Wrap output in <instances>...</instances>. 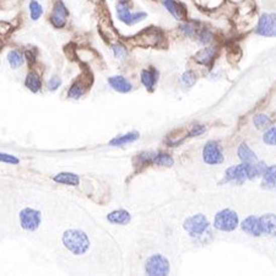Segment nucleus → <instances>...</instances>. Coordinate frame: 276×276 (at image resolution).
<instances>
[{
  "mask_svg": "<svg viewBox=\"0 0 276 276\" xmlns=\"http://www.w3.org/2000/svg\"><path fill=\"white\" fill-rule=\"evenodd\" d=\"M255 33L264 37H276V14H263L255 27Z\"/></svg>",
  "mask_w": 276,
  "mask_h": 276,
  "instance_id": "0eeeda50",
  "label": "nucleus"
},
{
  "mask_svg": "<svg viewBox=\"0 0 276 276\" xmlns=\"http://www.w3.org/2000/svg\"><path fill=\"white\" fill-rule=\"evenodd\" d=\"M153 163L159 166H168V167H171V166H173L174 161L170 155L167 154H155Z\"/></svg>",
  "mask_w": 276,
  "mask_h": 276,
  "instance_id": "bb28decb",
  "label": "nucleus"
},
{
  "mask_svg": "<svg viewBox=\"0 0 276 276\" xmlns=\"http://www.w3.org/2000/svg\"><path fill=\"white\" fill-rule=\"evenodd\" d=\"M107 220L114 225H128L130 222L131 216L126 210H115L107 215Z\"/></svg>",
  "mask_w": 276,
  "mask_h": 276,
  "instance_id": "f3484780",
  "label": "nucleus"
},
{
  "mask_svg": "<svg viewBox=\"0 0 276 276\" xmlns=\"http://www.w3.org/2000/svg\"><path fill=\"white\" fill-rule=\"evenodd\" d=\"M0 162L9 163V165H18L20 161L16 156H13V155H10V154L0 153Z\"/></svg>",
  "mask_w": 276,
  "mask_h": 276,
  "instance_id": "473e14b6",
  "label": "nucleus"
},
{
  "mask_svg": "<svg viewBox=\"0 0 276 276\" xmlns=\"http://www.w3.org/2000/svg\"><path fill=\"white\" fill-rule=\"evenodd\" d=\"M263 233H266L270 237H276V215L274 214H265L259 218Z\"/></svg>",
  "mask_w": 276,
  "mask_h": 276,
  "instance_id": "2eb2a0df",
  "label": "nucleus"
},
{
  "mask_svg": "<svg viewBox=\"0 0 276 276\" xmlns=\"http://www.w3.org/2000/svg\"><path fill=\"white\" fill-rule=\"evenodd\" d=\"M202 160L208 165H220L224 161L221 148L216 142H209L204 146L202 150Z\"/></svg>",
  "mask_w": 276,
  "mask_h": 276,
  "instance_id": "1a4fd4ad",
  "label": "nucleus"
},
{
  "mask_svg": "<svg viewBox=\"0 0 276 276\" xmlns=\"http://www.w3.org/2000/svg\"><path fill=\"white\" fill-rule=\"evenodd\" d=\"M238 157L242 160V162L246 163H254L257 162V155L253 153L252 149L247 144H241L238 148Z\"/></svg>",
  "mask_w": 276,
  "mask_h": 276,
  "instance_id": "412c9836",
  "label": "nucleus"
},
{
  "mask_svg": "<svg viewBox=\"0 0 276 276\" xmlns=\"http://www.w3.org/2000/svg\"><path fill=\"white\" fill-rule=\"evenodd\" d=\"M195 83H196V77L193 72H187L182 75V84L185 87L194 86V84Z\"/></svg>",
  "mask_w": 276,
  "mask_h": 276,
  "instance_id": "c756f323",
  "label": "nucleus"
},
{
  "mask_svg": "<svg viewBox=\"0 0 276 276\" xmlns=\"http://www.w3.org/2000/svg\"><path fill=\"white\" fill-rule=\"evenodd\" d=\"M263 140H264V143L267 144V145L276 146V126L270 128L269 130L264 134Z\"/></svg>",
  "mask_w": 276,
  "mask_h": 276,
  "instance_id": "c85d7f7f",
  "label": "nucleus"
},
{
  "mask_svg": "<svg viewBox=\"0 0 276 276\" xmlns=\"http://www.w3.org/2000/svg\"><path fill=\"white\" fill-rule=\"evenodd\" d=\"M241 227L244 232L250 236H254V237H259V236H261V233H263L259 218L254 215H250L244 219L243 221H242Z\"/></svg>",
  "mask_w": 276,
  "mask_h": 276,
  "instance_id": "ddd939ff",
  "label": "nucleus"
},
{
  "mask_svg": "<svg viewBox=\"0 0 276 276\" xmlns=\"http://www.w3.org/2000/svg\"><path fill=\"white\" fill-rule=\"evenodd\" d=\"M137 137H139V133H136V131H131V133H128L125 135H120V136H117V137H114V139H112L111 142H109V145L111 146H122V145H125V144L135 142Z\"/></svg>",
  "mask_w": 276,
  "mask_h": 276,
  "instance_id": "5701e85b",
  "label": "nucleus"
},
{
  "mask_svg": "<svg viewBox=\"0 0 276 276\" xmlns=\"http://www.w3.org/2000/svg\"><path fill=\"white\" fill-rule=\"evenodd\" d=\"M183 227L187 231L191 237H198L201 236L205 231L209 227V221H208L206 216L202 214H196V215L189 216L184 220Z\"/></svg>",
  "mask_w": 276,
  "mask_h": 276,
  "instance_id": "423d86ee",
  "label": "nucleus"
},
{
  "mask_svg": "<svg viewBox=\"0 0 276 276\" xmlns=\"http://www.w3.org/2000/svg\"><path fill=\"white\" fill-rule=\"evenodd\" d=\"M53 181L59 184H65V185H72V187H77L80 183V178H79L78 174L72 173V172H61L58 173L57 176H54Z\"/></svg>",
  "mask_w": 276,
  "mask_h": 276,
  "instance_id": "a211bd4d",
  "label": "nucleus"
},
{
  "mask_svg": "<svg viewBox=\"0 0 276 276\" xmlns=\"http://www.w3.org/2000/svg\"><path fill=\"white\" fill-rule=\"evenodd\" d=\"M69 15L66 7L63 2L55 3L54 8H53L52 14H50V22L57 29H63L66 25V18Z\"/></svg>",
  "mask_w": 276,
  "mask_h": 276,
  "instance_id": "9d476101",
  "label": "nucleus"
},
{
  "mask_svg": "<svg viewBox=\"0 0 276 276\" xmlns=\"http://www.w3.org/2000/svg\"><path fill=\"white\" fill-rule=\"evenodd\" d=\"M134 41L140 47L163 48L167 44L162 31L155 29V27H149V29L143 30L142 32L135 36Z\"/></svg>",
  "mask_w": 276,
  "mask_h": 276,
  "instance_id": "f03ea898",
  "label": "nucleus"
},
{
  "mask_svg": "<svg viewBox=\"0 0 276 276\" xmlns=\"http://www.w3.org/2000/svg\"><path fill=\"white\" fill-rule=\"evenodd\" d=\"M112 49H113V53H114V55H115V58H119V59H123V58H125V55H126V48L123 46V44H120V43H115L113 44V46H112Z\"/></svg>",
  "mask_w": 276,
  "mask_h": 276,
  "instance_id": "2f4dec72",
  "label": "nucleus"
},
{
  "mask_svg": "<svg viewBox=\"0 0 276 276\" xmlns=\"http://www.w3.org/2000/svg\"><path fill=\"white\" fill-rule=\"evenodd\" d=\"M117 15L120 21L125 25H129V26L137 24V22L148 18L146 13H131L128 4H120V3H118L117 5Z\"/></svg>",
  "mask_w": 276,
  "mask_h": 276,
  "instance_id": "6e6552de",
  "label": "nucleus"
},
{
  "mask_svg": "<svg viewBox=\"0 0 276 276\" xmlns=\"http://www.w3.org/2000/svg\"><path fill=\"white\" fill-rule=\"evenodd\" d=\"M108 84L112 89L118 92H122V94H128L133 89L131 84L123 77H111L108 79Z\"/></svg>",
  "mask_w": 276,
  "mask_h": 276,
  "instance_id": "dca6fc26",
  "label": "nucleus"
},
{
  "mask_svg": "<svg viewBox=\"0 0 276 276\" xmlns=\"http://www.w3.org/2000/svg\"><path fill=\"white\" fill-rule=\"evenodd\" d=\"M25 85L32 92H38L42 87V80L36 73H29L25 80Z\"/></svg>",
  "mask_w": 276,
  "mask_h": 276,
  "instance_id": "4be33fe9",
  "label": "nucleus"
},
{
  "mask_svg": "<svg viewBox=\"0 0 276 276\" xmlns=\"http://www.w3.org/2000/svg\"><path fill=\"white\" fill-rule=\"evenodd\" d=\"M213 38H214V35L211 33V31L208 30V29L201 30L198 33L199 42H200V43H202V44H209L210 42L213 41Z\"/></svg>",
  "mask_w": 276,
  "mask_h": 276,
  "instance_id": "7c9ffc66",
  "label": "nucleus"
},
{
  "mask_svg": "<svg viewBox=\"0 0 276 276\" xmlns=\"http://www.w3.org/2000/svg\"><path fill=\"white\" fill-rule=\"evenodd\" d=\"M90 85H91V83L89 84V74L81 75V77L73 84V86L70 87L67 96H69L70 98L78 100V98H80L81 96L85 94V91L89 89Z\"/></svg>",
  "mask_w": 276,
  "mask_h": 276,
  "instance_id": "f8f14e48",
  "label": "nucleus"
},
{
  "mask_svg": "<svg viewBox=\"0 0 276 276\" xmlns=\"http://www.w3.org/2000/svg\"><path fill=\"white\" fill-rule=\"evenodd\" d=\"M60 85H61L60 78L53 77L49 80V83H48V89H49L50 91H55V90H58L59 87H60Z\"/></svg>",
  "mask_w": 276,
  "mask_h": 276,
  "instance_id": "72a5a7b5",
  "label": "nucleus"
},
{
  "mask_svg": "<svg viewBox=\"0 0 276 276\" xmlns=\"http://www.w3.org/2000/svg\"><path fill=\"white\" fill-rule=\"evenodd\" d=\"M29 8L31 19H32L33 21H37V20L42 16V14H43V8H42V5L36 2V0H31Z\"/></svg>",
  "mask_w": 276,
  "mask_h": 276,
  "instance_id": "a878e982",
  "label": "nucleus"
},
{
  "mask_svg": "<svg viewBox=\"0 0 276 276\" xmlns=\"http://www.w3.org/2000/svg\"><path fill=\"white\" fill-rule=\"evenodd\" d=\"M63 244L74 255H83L89 250L90 239L84 231L66 230L63 233Z\"/></svg>",
  "mask_w": 276,
  "mask_h": 276,
  "instance_id": "f257e3e1",
  "label": "nucleus"
},
{
  "mask_svg": "<svg viewBox=\"0 0 276 276\" xmlns=\"http://www.w3.org/2000/svg\"><path fill=\"white\" fill-rule=\"evenodd\" d=\"M205 130H206V128H205L204 125H195L193 129H191L189 136H198V135H201L202 133H204Z\"/></svg>",
  "mask_w": 276,
  "mask_h": 276,
  "instance_id": "f704fd0d",
  "label": "nucleus"
},
{
  "mask_svg": "<svg viewBox=\"0 0 276 276\" xmlns=\"http://www.w3.org/2000/svg\"><path fill=\"white\" fill-rule=\"evenodd\" d=\"M20 225L25 231L27 232H35L38 230L39 225H41L42 216L38 210L32 209V208H25L20 211Z\"/></svg>",
  "mask_w": 276,
  "mask_h": 276,
  "instance_id": "39448f33",
  "label": "nucleus"
},
{
  "mask_svg": "<svg viewBox=\"0 0 276 276\" xmlns=\"http://www.w3.org/2000/svg\"><path fill=\"white\" fill-rule=\"evenodd\" d=\"M162 5L176 20L187 19V8L182 3L176 0H162Z\"/></svg>",
  "mask_w": 276,
  "mask_h": 276,
  "instance_id": "9b49d317",
  "label": "nucleus"
},
{
  "mask_svg": "<svg viewBox=\"0 0 276 276\" xmlns=\"http://www.w3.org/2000/svg\"><path fill=\"white\" fill-rule=\"evenodd\" d=\"M8 61H9L10 66L13 69H18L19 66L24 64V58H22V54L19 53L18 50H10L9 54H8Z\"/></svg>",
  "mask_w": 276,
  "mask_h": 276,
  "instance_id": "b1692460",
  "label": "nucleus"
},
{
  "mask_svg": "<svg viewBox=\"0 0 276 276\" xmlns=\"http://www.w3.org/2000/svg\"><path fill=\"white\" fill-rule=\"evenodd\" d=\"M145 271L150 276H166L170 272V263L161 254H153L146 260Z\"/></svg>",
  "mask_w": 276,
  "mask_h": 276,
  "instance_id": "20e7f679",
  "label": "nucleus"
},
{
  "mask_svg": "<svg viewBox=\"0 0 276 276\" xmlns=\"http://www.w3.org/2000/svg\"><path fill=\"white\" fill-rule=\"evenodd\" d=\"M142 83L143 85L146 87L148 90H154L155 85H156L157 77H159V73H157L156 69L154 67H150V69H145L142 72Z\"/></svg>",
  "mask_w": 276,
  "mask_h": 276,
  "instance_id": "6ab92c4d",
  "label": "nucleus"
},
{
  "mask_svg": "<svg viewBox=\"0 0 276 276\" xmlns=\"http://www.w3.org/2000/svg\"><path fill=\"white\" fill-rule=\"evenodd\" d=\"M253 122H254V125L257 126L259 130H263V129H267L270 125H271V119L267 117L266 114L259 113L253 118Z\"/></svg>",
  "mask_w": 276,
  "mask_h": 276,
  "instance_id": "393cba45",
  "label": "nucleus"
},
{
  "mask_svg": "<svg viewBox=\"0 0 276 276\" xmlns=\"http://www.w3.org/2000/svg\"><path fill=\"white\" fill-rule=\"evenodd\" d=\"M216 54H218V48L214 47V46L205 47L196 53L195 60H196V63L201 64V65L211 66L213 65L214 60H215Z\"/></svg>",
  "mask_w": 276,
  "mask_h": 276,
  "instance_id": "4468645a",
  "label": "nucleus"
},
{
  "mask_svg": "<svg viewBox=\"0 0 276 276\" xmlns=\"http://www.w3.org/2000/svg\"><path fill=\"white\" fill-rule=\"evenodd\" d=\"M263 185L267 189L276 190V165L266 167L263 173Z\"/></svg>",
  "mask_w": 276,
  "mask_h": 276,
  "instance_id": "aec40b11",
  "label": "nucleus"
},
{
  "mask_svg": "<svg viewBox=\"0 0 276 276\" xmlns=\"http://www.w3.org/2000/svg\"><path fill=\"white\" fill-rule=\"evenodd\" d=\"M0 49H2V46H0Z\"/></svg>",
  "mask_w": 276,
  "mask_h": 276,
  "instance_id": "c9c22d12",
  "label": "nucleus"
},
{
  "mask_svg": "<svg viewBox=\"0 0 276 276\" xmlns=\"http://www.w3.org/2000/svg\"><path fill=\"white\" fill-rule=\"evenodd\" d=\"M239 220L238 215L231 209L221 210L216 214L215 220H214V226L215 229L224 232H232L238 227Z\"/></svg>",
  "mask_w": 276,
  "mask_h": 276,
  "instance_id": "7ed1b4c3",
  "label": "nucleus"
},
{
  "mask_svg": "<svg viewBox=\"0 0 276 276\" xmlns=\"http://www.w3.org/2000/svg\"><path fill=\"white\" fill-rule=\"evenodd\" d=\"M181 31L188 37H194L196 33V25L194 22H185V24L181 25Z\"/></svg>",
  "mask_w": 276,
  "mask_h": 276,
  "instance_id": "cd10ccee",
  "label": "nucleus"
}]
</instances>
